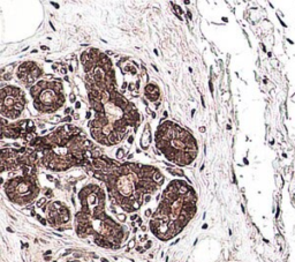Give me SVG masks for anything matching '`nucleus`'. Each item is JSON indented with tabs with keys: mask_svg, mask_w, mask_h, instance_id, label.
I'll return each mask as SVG.
<instances>
[{
	"mask_svg": "<svg viewBox=\"0 0 295 262\" xmlns=\"http://www.w3.org/2000/svg\"><path fill=\"white\" fill-rule=\"evenodd\" d=\"M47 216H49V222L52 225H60V224H65L70 221L68 208L59 201L51 205L50 208L47 209Z\"/></svg>",
	"mask_w": 295,
	"mask_h": 262,
	"instance_id": "2",
	"label": "nucleus"
},
{
	"mask_svg": "<svg viewBox=\"0 0 295 262\" xmlns=\"http://www.w3.org/2000/svg\"><path fill=\"white\" fill-rule=\"evenodd\" d=\"M200 132H205V127H200Z\"/></svg>",
	"mask_w": 295,
	"mask_h": 262,
	"instance_id": "35",
	"label": "nucleus"
},
{
	"mask_svg": "<svg viewBox=\"0 0 295 262\" xmlns=\"http://www.w3.org/2000/svg\"><path fill=\"white\" fill-rule=\"evenodd\" d=\"M51 4H52V5H53L54 7H56V8H59V5L56 4V2H51Z\"/></svg>",
	"mask_w": 295,
	"mask_h": 262,
	"instance_id": "27",
	"label": "nucleus"
},
{
	"mask_svg": "<svg viewBox=\"0 0 295 262\" xmlns=\"http://www.w3.org/2000/svg\"><path fill=\"white\" fill-rule=\"evenodd\" d=\"M70 112H71V109H70V108L65 109V113H66V114H68V113H70Z\"/></svg>",
	"mask_w": 295,
	"mask_h": 262,
	"instance_id": "23",
	"label": "nucleus"
},
{
	"mask_svg": "<svg viewBox=\"0 0 295 262\" xmlns=\"http://www.w3.org/2000/svg\"><path fill=\"white\" fill-rule=\"evenodd\" d=\"M89 101H90L91 109H94V110L96 111V113H104V107H103L102 102H97V101L92 100V98H89Z\"/></svg>",
	"mask_w": 295,
	"mask_h": 262,
	"instance_id": "3",
	"label": "nucleus"
},
{
	"mask_svg": "<svg viewBox=\"0 0 295 262\" xmlns=\"http://www.w3.org/2000/svg\"><path fill=\"white\" fill-rule=\"evenodd\" d=\"M128 89L130 90V91H134L136 89V84H133V83H129L128 84Z\"/></svg>",
	"mask_w": 295,
	"mask_h": 262,
	"instance_id": "13",
	"label": "nucleus"
},
{
	"mask_svg": "<svg viewBox=\"0 0 295 262\" xmlns=\"http://www.w3.org/2000/svg\"><path fill=\"white\" fill-rule=\"evenodd\" d=\"M52 70H56V71L58 70V65L57 64H53L52 65Z\"/></svg>",
	"mask_w": 295,
	"mask_h": 262,
	"instance_id": "25",
	"label": "nucleus"
},
{
	"mask_svg": "<svg viewBox=\"0 0 295 262\" xmlns=\"http://www.w3.org/2000/svg\"><path fill=\"white\" fill-rule=\"evenodd\" d=\"M136 152H137V154H140V152H141V149L137 148V149H136Z\"/></svg>",
	"mask_w": 295,
	"mask_h": 262,
	"instance_id": "40",
	"label": "nucleus"
},
{
	"mask_svg": "<svg viewBox=\"0 0 295 262\" xmlns=\"http://www.w3.org/2000/svg\"><path fill=\"white\" fill-rule=\"evenodd\" d=\"M50 79H53L52 74H46V75H45V80H50Z\"/></svg>",
	"mask_w": 295,
	"mask_h": 262,
	"instance_id": "19",
	"label": "nucleus"
},
{
	"mask_svg": "<svg viewBox=\"0 0 295 262\" xmlns=\"http://www.w3.org/2000/svg\"><path fill=\"white\" fill-rule=\"evenodd\" d=\"M106 54H108V56H112L113 52L112 51H106Z\"/></svg>",
	"mask_w": 295,
	"mask_h": 262,
	"instance_id": "28",
	"label": "nucleus"
},
{
	"mask_svg": "<svg viewBox=\"0 0 295 262\" xmlns=\"http://www.w3.org/2000/svg\"><path fill=\"white\" fill-rule=\"evenodd\" d=\"M2 80L4 81H8V80H12V73H7V74H4V75H1Z\"/></svg>",
	"mask_w": 295,
	"mask_h": 262,
	"instance_id": "12",
	"label": "nucleus"
},
{
	"mask_svg": "<svg viewBox=\"0 0 295 262\" xmlns=\"http://www.w3.org/2000/svg\"><path fill=\"white\" fill-rule=\"evenodd\" d=\"M146 94L151 95V96H157V95H159L158 87L155 86V84H152V83L148 84V86L146 87Z\"/></svg>",
	"mask_w": 295,
	"mask_h": 262,
	"instance_id": "4",
	"label": "nucleus"
},
{
	"mask_svg": "<svg viewBox=\"0 0 295 262\" xmlns=\"http://www.w3.org/2000/svg\"><path fill=\"white\" fill-rule=\"evenodd\" d=\"M155 107H156V109H158V107H160V101L156 102V103H155Z\"/></svg>",
	"mask_w": 295,
	"mask_h": 262,
	"instance_id": "24",
	"label": "nucleus"
},
{
	"mask_svg": "<svg viewBox=\"0 0 295 262\" xmlns=\"http://www.w3.org/2000/svg\"><path fill=\"white\" fill-rule=\"evenodd\" d=\"M195 112H196V110H195V109H194V110H191V114L194 115V114H195Z\"/></svg>",
	"mask_w": 295,
	"mask_h": 262,
	"instance_id": "39",
	"label": "nucleus"
},
{
	"mask_svg": "<svg viewBox=\"0 0 295 262\" xmlns=\"http://www.w3.org/2000/svg\"><path fill=\"white\" fill-rule=\"evenodd\" d=\"M132 95H133L134 97H137V96H139V95H140V93H139V89H135V90H134L133 93H132Z\"/></svg>",
	"mask_w": 295,
	"mask_h": 262,
	"instance_id": "14",
	"label": "nucleus"
},
{
	"mask_svg": "<svg viewBox=\"0 0 295 262\" xmlns=\"http://www.w3.org/2000/svg\"><path fill=\"white\" fill-rule=\"evenodd\" d=\"M68 70H70V71H71V72H74V69H73V66H70V67H68Z\"/></svg>",
	"mask_w": 295,
	"mask_h": 262,
	"instance_id": "33",
	"label": "nucleus"
},
{
	"mask_svg": "<svg viewBox=\"0 0 295 262\" xmlns=\"http://www.w3.org/2000/svg\"><path fill=\"white\" fill-rule=\"evenodd\" d=\"M23 139H25L26 141H29V142H32L33 140H34V135H33V133H25V135H23Z\"/></svg>",
	"mask_w": 295,
	"mask_h": 262,
	"instance_id": "9",
	"label": "nucleus"
},
{
	"mask_svg": "<svg viewBox=\"0 0 295 262\" xmlns=\"http://www.w3.org/2000/svg\"><path fill=\"white\" fill-rule=\"evenodd\" d=\"M80 107H81V103H80V102H76V103H75V108H76V109H80Z\"/></svg>",
	"mask_w": 295,
	"mask_h": 262,
	"instance_id": "22",
	"label": "nucleus"
},
{
	"mask_svg": "<svg viewBox=\"0 0 295 262\" xmlns=\"http://www.w3.org/2000/svg\"><path fill=\"white\" fill-rule=\"evenodd\" d=\"M133 142H134V137H133V135H130V137L128 138V144L132 145Z\"/></svg>",
	"mask_w": 295,
	"mask_h": 262,
	"instance_id": "17",
	"label": "nucleus"
},
{
	"mask_svg": "<svg viewBox=\"0 0 295 262\" xmlns=\"http://www.w3.org/2000/svg\"><path fill=\"white\" fill-rule=\"evenodd\" d=\"M87 118H88V119H90V118H91V112H88V113H87Z\"/></svg>",
	"mask_w": 295,
	"mask_h": 262,
	"instance_id": "31",
	"label": "nucleus"
},
{
	"mask_svg": "<svg viewBox=\"0 0 295 262\" xmlns=\"http://www.w3.org/2000/svg\"><path fill=\"white\" fill-rule=\"evenodd\" d=\"M187 14H188V18H189L190 20H191V19H193V16H191V13H190V12H188V13H187Z\"/></svg>",
	"mask_w": 295,
	"mask_h": 262,
	"instance_id": "30",
	"label": "nucleus"
},
{
	"mask_svg": "<svg viewBox=\"0 0 295 262\" xmlns=\"http://www.w3.org/2000/svg\"><path fill=\"white\" fill-rule=\"evenodd\" d=\"M170 173H172L174 176H179V177H184V172L181 170H177V169H169L167 170Z\"/></svg>",
	"mask_w": 295,
	"mask_h": 262,
	"instance_id": "8",
	"label": "nucleus"
},
{
	"mask_svg": "<svg viewBox=\"0 0 295 262\" xmlns=\"http://www.w3.org/2000/svg\"><path fill=\"white\" fill-rule=\"evenodd\" d=\"M13 145H14V147H16V148H19V149H20V145H19V144H13Z\"/></svg>",
	"mask_w": 295,
	"mask_h": 262,
	"instance_id": "36",
	"label": "nucleus"
},
{
	"mask_svg": "<svg viewBox=\"0 0 295 262\" xmlns=\"http://www.w3.org/2000/svg\"><path fill=\"white\" fill-rule=\"evenodd\" d=\"M60 72L63 73V74H65V75H66V74H67V69H66V67H63V69L60 70Z\"/></svg>",
	"mask_w": 295,
	"mask_h": 262,
	"instance_id": "18",
	"label": "nucleus"
},
{
	"mask_svg": "<svg viewBox=\"0 0 295 262\" xmlns=\"http://www.w3.org/2000/svg\"><path fill=\"white\" fill-rule=\"evenodd\" d=\"M202 105H203V108H205V103H204V98L202 96Z\"/></svg>",
	"mask_w": 295,
	"mask_h": 262,
	"instance_id": "32",
	"label": "nucleus"
},
{
	"mask_svg": "<svg viewBox=\"0 0 295 262\" xmlns=\"http://www.w3.org/2000/svg\"><path fill=\"white\" fill-rule=\"evenodd\" d=\"M152 67H153V70H155V71H158V69H157L156 65H152Z\"/></svg>",
	"mask_w": 295,
	"mask_h": 262,
	"instance_id": "37",
	"label": "nucleus"
},
{
	"mask_svg": "<svg viewBox=\"0 0 295 262\" xmlns=\"http://www.w3.org/2000/svg\"><path fill=\"white\" fill-rule=\"evenodd\" d=\"M42 74H43L42 73V70L38 69V67H36L35 70H33L32 72H30V75H32L34 77V79H38V77L40 75H42Z\"/></svg>",
	"mask_w": 295,
	"mask_h": 262,
	"instance_id": "6",
	"label": "nucleus"
},
{
	"mask_svg": "<svg viewBox=\"0 0 295 262\" xmlns=\"http://www.w3.org/2000/svg\"><path fill=\"white\" fill-rule=\"evenodd\" d=\"M42 93H43V90L40 89V88L37 86V84L33 86L32 89H30V95H32V96L35 98V100H37V98H38L40 95H42Z\"/></svg>",
	"mask_w": 295,
	"mask_h": 262,
	"instance_id": "5",
	"label": "nucleus"
},
{
	"mask_svg": "<svg viewBox=\"0 0 295 262\" xmlns=\"http://www.w3.org/2000/svg\"><path fill=\"white\" fill-rule=\"evenodd\" d=\"M72 120V117H70V115H68V117H66V118H64V121H67V122H70Z\"/></svg>",
	"mask_w": 295,
	"mask_h": 262,
	"instance_id": "21",
	"label": "nucleus"
},
{
	"mask_svg": "<svg viewBox=\"0 0 295 262\" xmlns=\"http://www.w3.org/2000/svg\"><path fill=\"white\" fill-rule=\"evenodd\" d=\"M196 195L193 188L183 194L179 186L172 183L163 193V200L152 215L150 227L162 240H169L177 236L196 213Z\"/></svg>",
	"mask_w": 295,
	"mask_h": 262,
	"instance_id": "1",
	"label": "nucleus"
},
{
	"mask_svg": "<svg viewBox=\"0 0 295 262\" xmlns=\"http://www.w3.org/2000/svg\"><path fill=\"white\" fill-rule=\"evenodd\" d=\"M36 161H37V152L35 151L34 154L29 156V162H30V164H32V163H35Z\"/></svg>",
	"mask_w": 295,
	"mask_h": 262,
	"instance_id": "11",
	"label": "nucleus"
},
{
	"mask_svg": "<svg viewBox=\"0 0 295 262\" xmlns=\"http://www.w3.org/2000/svg\"><path fill=\"white\" fill-rule=\"evenodd\" d=\"M25 151H27V149H26V148H20V149H19V152H20V154H23V152H25Z\"/></svg>",
	"mask_w": 295,
	"mask_h": 262,
	"instance_id": "20",
	"label": "nucleus"
},
{
	"mask_svg": "<svg viewBox=\"0 0 295 262\" xmlns=\"http://www.w3.org/2000/svg\"><path fill=\"white\" fill-rule=\"evenodd\" d=\"M75 101H76V96H75L74 94H71V102L72 103H74Z\"/></svg>",
	"mask_w": 295,
	"mask_h": 262,
	"instance_id": "15",
	"label": "nucleus"
},
{
	"mask_svg": "<svg viewBox=\"0 0 295 262\" xmlns=\"http://www.w3.org/2000/svg\"><path fill=\"white\" fill-rule=\"evenodd\" d=\"M133 158V155H128V159H132Z\"/></svg>",
	"mask_w": 295,
	"mask_h": 262,
	"instance_id": "41",
	"label": "nucleus"
},
{
	"mask_svg": "<svg viewBox=\"0 0 295 262\" xmlns=\"http://www.w3.org/2000/svg\"><path fill=\"white\" fill-rule=\"evenodd\" d=\"M89 60H90V57H89L88 51H84V52L81 54V63H82V65H85Z\"/></svg>",
	"mask_w": 295,
	"mask_h": 262,
	"instance_id": "7",
	"label": "nucleus"
},
{
	"mask_svg": "<svg viewBox=\"0 0 295 262\" xmlns=\"http://www.w3.org/2000/svg\"><path fill=\"white\" fill-rule=\"evenodd\" d=\"M123 156H125V151H123L122 148H120L116 150V158L118 159H121L123 158Z\"/></svg>",
	"mask_w": 295,
	"mask_h": 262,
	"instance_id": "10",
	"label": "nucleus"
},
{
	"mask_svg": "<svg viewBox=\"0 0 295 262\" xmlns=\"http://www.w3.org/2000/svg\"><path fill=\"white\" fill-rule=\"evenodd\" d=\"M73 115H74V119H76V120H77V119H80V115H78L77 113H75Z\"/></svg>",
	"mask_w": 295,
	"mask_h": 262,
	"instance_id": "26",
	"label": "nucleus"
},
{
	"mask_svg": "<svg viewBox=\"0 0 295 262\" xmlns=\"http://www.w3.org/2000/svg\"><path fill=\"white\" fill-rule=\"evenodd\" d=\"M209 87H210V91H211V94H214V84H212L211 81H210V82H209Z\"/></svg>",
	"mask_w": 295,
	"mask_h": 262,
	"instance_id": "16",
	"label": "nucleus"
},
{
	"mask_svg": "<svg viewBox=\"0 0 295 262\" xmlns=\"http://www.w3.org/2000/svg\"><path fill=\"white\" fill-rule=\"evenodd\" d=\"M169 117V113H167V111H164V118H167Z\"/></svg>",
	"mask_w": 295,
	"mask_h": 262,
	"instance_id": "29",
	"label": "nucleus"
},
{
	"mask_svg": "<svg viewBox=\"0 0 295 262\" xmlns=\"http://www.w3.org/2000/svg\"><path fill=\"white\" fill-rule=\"evenodd\" d=\"M151 115H152V118H156V113H155V112H151Z\"/></svg>",
	"mask_w": 295,
	"mask_h": 262,
	"instance_id": "38",
	"label": "nucleus"
},
{
	"mask_svg": "<svg viewBox=\"0 0 295 262\" xmlns=\"http://www.w3.org/2000/svg\"><path fill=\"white\" fill-rule=\"evenodd\" d=\"M42 50H49V47L45 46V45H42Z\"/></svg>",
	"mask_w": 295,
	"mask_h": 262,
	"instance_id": "34",
	"label": "nucleus"
}]
</instances>
